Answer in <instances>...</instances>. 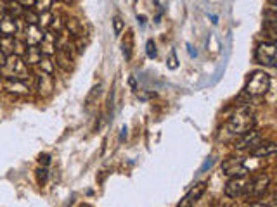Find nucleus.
I'll return each instance as SVG.
<instances>
[{"label": "nucleus", "instance_id": "1", "mask_svg": "<svg viewBox=\"0 0 277 207\" xmlns=\"http://www.w3.org/2000/svg\"><path fill=\"white\" fill-rule=\"evenodd\" d=\"M255 112L248 105H243L229 118L227 124H225V131L231 136H243L244 133H248L249 130L255 128Z\"/></svg>", "mask_w": 277, "mask_h": 207}, {"label": "nucleus", "instance_id": "2", "mask_svg": "<svg viewBox=\"0 0 277 207\" xmlns=\"http://www.w3.org/2000/svg\"><path fill=\"white\" fill-rule=\"evenodd\" d=\"M270 88V76L265 71H253L248 76L246 85H244V93L249 97H262Z\"/></svg>", "mask_w": 277, "mask_h": 207}, {"label": "nucleus", "instance_id": "3", "mask_svg": "<svg viewBox=\"0 0 277 207\" xmlns=\"http://www.w3.org/2000/svg\"><path fill=\"white\" fill-rule=\"evenodd\" d=\"M268 186H270V176L267 173H260L255 178L249 179L243 195L248 202H256L267 193Z\"/></svg>", "mask_w": 277, "mask_h": 207}, {"label": "nucleus", "instance_id": "4", "mask_svg": "<svg viewBox=\"0 0 277 207\" xmlns=\"http://www.w3.org/2000/svg\"><path fill=\"white\" fill-rule=\"evenodd\" d=\"M4 78H16V80H26L28 74V66L25 64L23 57L18 56H7V61L2 68Z\"/></svg>", "mask_w": 277, "mask_h": 207}, {"label": "nucleus", "instance_id": "5", "mask_svg": "<svg viewBox=\"0 0 277 207\" xmlns=\"http://www.w3.org/2000/svg\"><path fill=\"white\" fill-rule=\"evenodd\" d=\"M255 61L258 64L265 66V68H274L277 61V47L275 42H267L263 40L262 44H258L255 50Z\"/></svg>", "mask_w": 277, "mask_h": 207}, {"label": "nucleus", "instance_id": "6", "mask_svg": "<svg viewBox=\"0 0 277 207\" xmlns=\"http://www.w3.org/2000/svg\"><path fill=\"white\" fill-rule=\"evenodd\" d=\"M263 142V138H262V133H260L258 130H249L248 133H244L243 136H239V140L236 142V147L237 150H253L255 147H258L260 143Z\"/></svg>", "mask_w": 277, "mask_h": 207}, {"label": "nucleus", "instance_id": "7", "mask_svg": "<svg viewBox=\"0 0 277 207\" xmlns=\"http://www.w3.org/2000/svg\"><path fill=\"white\" fill-rule=\"evenodd\" d=\"M248 185V178L246 174H243V176H232L231 179L227 181V185H225V195H227L229 198H237L241 197V195L244 193V188H246Z\"/></svg>", "mask_w": 277, "mask_h": 207}, {"label": "nucleus", "instance_id": "8", "mask_svg": "<svg viewBox=\"0 0 277 207\" xmlns=\"http://www.w3.org/2000/svg\"><path fill=\"white\" fill-rule=\"evenodd\" d=\"M2 88L14 95H30L31 87L25 80H16V78H4Z\"/></svg>", "mask_w": 277, "mask_h": 207}, {"label": "nucleus", "instance_id": "9", "mask_svg": "<svg viewBox=\"0 0 277 207\" xmlns=\"http://www.w3.org/2000/svg\"><path fill=\"white\" fill-rule=\"evenodd\" d=\"M205 192H206V183L205 181L196 183V185H194L193 188H191L189 192L186 193V197L182 198L180 202H178L177 207H193L203 197V193H205Z\"/></svg>", "mask_w": 277, "mask_h": 207}, {"label": "nucleus", "instance_id": "10", "mask_svg": "<svg viewBox=\"0 0 277 207\" xmlns=\"http://www.w3.org/2000/svg\"><path fill=\"white\" fill-rule=\"evenodd\" d=\"M222 169L227 176H243V174H248V169L244 166V161L239 157H232L227 159L224 164H222Z\"/></svg>", "mask_w": 277, "mask_h": 207}, {"label": "nucleus", "instance_id": "11", "mask_svg": "<svg viewBox=\"0 0 277 207\" xmlns=\"http://www.w3.org/2000/svg\"><path fill=\"white\" fill-rule=\"evenodd\" d=\"M35 88H37L40 97H50L54 92V76L45 73H38L37 80H35Z\"/></svg>", "mask_w": 277, "mask_h": 207}, {"label": "nucleus", "instance_id": "12", "mask_svg": "<svg viewBox=\"0 0 277 207\" xmlns=\"http://www.w3.org/2000/svg\"><path fill=\"white\" fill-rule=\"evenodd\" d=\"M44 30H40L37 25H26L25 30H23V35H25V44L28 47H38L44 38Z\"/></svg>", "mask_w": 277, "mask_h": 207}, {"label": "nucleus", "instance_id": "13", "mask_svg": "<svg viewBox=\"0 0 277 207\" xmlns=\"http://www.w3.org/2000/svg\"><path fill=\"white\" fill-rule=\"evenodd\" d=\"M56 40H57V35H54L52 31L47 30L45 33H44V38H42L40 45H38V49L42 50V54H44V56L52 57L54 54L57 52V44H56Z\"/></svg>", "mask_w": 277, "mask_h": 207}, {"label": "nucleus", "instance_id": "14", "mask_svg": "<svg viewBox=\"0 0 277 207\" xmlns=\"http://www.w3.org/2000/svg\"><path fill=\"white\" fill-rule=\"evenodd\" d=\"M0 35L2 37H16L18 35V19L11 18V16H4L0 19Z\"/></svg>", "mask_w": 277, "mask_h": 207}, {"label": "nucleus", "instance_id": "15", "mask_svg": "<svg viewBox=\"0 0 277 207\" xmlns=\"http://www.w3.org/2000/svg\"><path fill=\"white\" fill-rule=\"evenodd\" d=\"M64 31L73 40H76V38L83 37V25H81V21H78L76 18H68L64 19Z\"/></svg>", "mask_w": 277, "mask_h": 207}, {"label": "nucleus", "instance_id": "16", "mask_svg": "<svg viewBox=\"0 0 277 207\" xmlns=\"http://www.w3.org/2000/svg\"><path fill=\"white\" fill-rule=\"evenodd\" d=\"M277 152V145L274 142H262L258 147H255L253 150H249V154H251V157H268V155H274Z\"/></svg>", "mask_w": 277, "mask_h": 207}, {"label": "nucleus", "instance_id": "17", "mask_svg": "<svg viewBox=\"0 0 277 207\" xmlns=\"http://www.w3.org/2000/svg\"><path fill=\"white\" fill-rule=\"evenodd\" d=\"M54 62H56L57 68L64 69V71H69V69H73V57L69 56V54H66L64 50H57L56 54H54Z\"/></svg>", "mask_w": 277, "mask_h": 207}, {"label": "nucleus", "instance_id": "18", "mask_svg": "<svg viewBox=\"0 0 277 207\" xmlns=\"http://www.w3.org/2000/svg\"><path fill=\"white\" fill-rule=\"evenodd\" d=\"M42 57H44V54L38 47H28L25 56H23V61H25L26 66H37L42 61Z\"/></svg>", "mask_w": 277, "mask_h": 207}, {"label": "nucleus", "instance_id": "19", "mask_svg": "<svg viewBox=\"0 0 277 207\" xmlns=\"http://www.w3.org/2000/svg\"><path fill=\"white\" fill-rule=\"evenodd\" d=\"M4 7H6V14L14 19H19L23 16V13H25V7H23L18 0H6Z\"/></svg>", "mask_w": 277, "mask_h": 207}, {"label": "nucleus", "instance_id": "20", "mask_svg": "<svg viewBox=\"0 0 277 207\" xmlns=\"http://www.w3.org/2000/svg\"><path fill=\"white\" fill-rule=\"evenodd\" d=\"M38 69H40L42 73H45V74H50V76H52L54 73H56V62H54V59L52 57H49V56H44L42 57V61L38 62Z\"/></svg>", "mask_w": 277, "mask_h": 207}, {"label": "nucleus", "instance_id": "21", "mask_svg": "<svg viewBox=\"0 0 277 207\" xmlns=\"http://www.w3.org/2000/svg\"><path fill=\"white\" fill-rule=\"evenodd\" d=\"M14 49V37H0V50L6 56H13Z\"/></svg>", "mask_w": 277, "mask_h": 207}, {"label": "nucleus", "instance_id": "22", "mask_svg": "<svg viewBox=\"0 0 277 207\" xmlns=\"http://www.w3.org/2000/svg\"><path fill=\"white\" fill-rule=\"evenodd\" d=\"M52 18H54V13H50V11H47V13H40V14H38L37 26L40 30H49L50 23H52Z\"/></svg>", "mask_w": 277, "mask_h": 207}, {"label": "nucleus", "instance_id": "23", "mask_svg": "<svg viewBox=\"0 0 277 207\" xmlns=\"http://www.w3.org/2000/svg\"><path fill=\"white\" fill-rule=\"evenodd\" d=\"M62 30H64V21H62L61 14H54L52 23H50V26H49V31H52L54 35H57V33H61Z\"/></svg>", "mask_w": 277, "mask_h": 207}, {"label": "nucleus", "instance_id": "24", "mask_svg": "<svg viewBox=\"0 0 277 207\" xmlns=\"http://www.w3.org/2000/svg\"><path fill=\"white\" fill-rule=\"evenodd\" d=\"M26 49H28V45L25 44V40H21V38L14 37V49H13V56H18V57H23L26 52Z\"/></svg>", "mask_w": 277, "mask_h": 207}, {"label": "nucleus", "instance_id": "25", "mask_svg": "<svg viewBox=\"0 0 277 207\" xmlns=\"http://www.w3.org/2000/svg\"><path fill=\"white\" fill-rule=\"evenodd\" d=\"M54 0H35V13H47V11H50V7H52Z\"/></svg>", "mask_w": 277, "mask_h": 207}, {"label": "nucleus", "instance_id": "26", "mask_svg": "<svg viewBox=\"0 0 277 207\" xmlns=\"http://www.w3.org/2000/svg\"><path fill=\"white\" fill-rule=\"evenodd\" d=\"M21 19L26 23V25H37L38 23V13H35L33 9H25Z\"/></svg>", "mask_w": 277, "mask_h": 207}, {"label": "nucleus", "instance_id": "27", "mask_svg": "<svg viewBox=\"0 0 277 207\" xmlns=\"http://www.w3.org/2000/svg\"><path fill=\"white\" fill-rule=\"evenodd\" d=\"M111 23H113V31H115V35H116V37H120L123 28H125V21L122 18H120V16H115Z\"/></svg>", "mask_w": 277, "mask_h": 207}, {"label": "nucleus", "instance_id": "28", "mask_svg": "<svg viewBox=\"0 0 277 207\" xmlns=\"http://www.w3.org/2000/svg\"><path fill=\"white\" fill-rule=\"evenodd\" d=\"M99 93H101V85H96V87H94V88L90 90V93H88V95H87V100H85V105H87V107H90L94 100H96L97 97H99Z\"/></svg>", "mask_w": 277, "mask_h": 207}, {"label": "nucleus", "instance_id": "29", "mask_svg": "<svg viewBox=\"0 0 277 207\" xmlns=\"http://www.w3.org/2000/svg\"><path fill=\"white\" fill-rule=\"evenodd\" d=\"M166 68L171 69V71L178 68V59H177V54H175V50H170L168 61H166Z\"/></svg>", "mask_w": 277, "mask_h": 207}, {"label": "nucleus", "instance_id": "30", "mask_svg": "<svg viewBox=\"0 0 277 207\" xmlns=\"http://www.w3.org/2000/svg\"><path fill=\"white\" fill-rule=\"evenodd\" d=\"M146 52H147V57H149V59H156L158 52H156V45H154L153 40H147V44H146Z\"/></svg>", "mask_w": 277, "mask_h": 207}, {"label": "nucleus", "instance_id": "31", "mask_svg": "<svg viewBox=\"0 0 277 207\" xmlns=\"http://www.w3.org/2000/svg\"><path fill=\"white\" fill-rule=\"evenodd\" d=\"M37 178H38V183H40V185L47 183V178H49V171H47V167H38Z\"/></svg>", "mask_w": 277, "mask_h": 207}, {"label": "nucleus", "instance_id": "32", "mask_svg": "<svg viewBox=\"0 0 277 207\" xmlns=\"http://www.w3.org/2000/svg\"><path fill=\"white\" fill-rule=\"evenodd\" d=\"M123 56H125V59H130V56H132V35L128 33V42L125 44L123 42Z\"/></svg>", "mask_w": 277, "mask_h": 207}, {"label": "nucleus", "instance_id": "33", "mask_svg": "<svg viewBox=\"0 0 277 207\" xmlns=\"http://www.w3.org/2000/svg\"><path fill=\"white\" fill-rule=\"evenodd\" d=\"M19 4H21L25 9H31V7L35 6V0H18Z\"/></svg>", "mask_w": 277, "mask_h": 207}, {"label": "nucleus", "instance_id": "34", "mask_svg": "<svg viewBox=\"0 0 277 207\" xmlns=\"http://www.w3.org/2000/svg\"><path fill=\"white\" fill-rule=\"evenodd\" d=\"M38 162L40 164H44V167L47 166V164L50 162V155H47V154H44V155H40V157H38Z\"/></svg>", "mask_w": 277, "mask_h": 207}, {"label": "nucleus", "instance_id": "35", "mask_svg": "<svg viewBox=\"0 0 277 207\" xmlns=\"http://www.w3.org/2000/svg\"><path fill=\"white\" fill-rule=\"evenodd\" d=\"M6 61H7V56L2 52V50H0V69L4 68V64H6Z\"/></svg>", "mask_w": 277, "mask_h": 207}, {"label": "nucleus", "instance_id": "36", "mask_svg": "<svg viewBox=\"0 0 277 207\" xmlns=\"http://www.w3.org/2000/svg\"><path fill=\"white\" fill-rule=\"evenodd\" d=\"M4 16H6V7H4V2L0 0V19H2Z\"/></svg>", "mask_w": 277, "mask_h": 207}, {"label": "nucleus", "instance_id": "37", "mask_svg": "<svg viewBox=\"0 0 277 207\" xmlns=\"http://www.w3.org/2000/svg\"><path fill=\"white\" fill-rule=\"evenodd\" d=\"M249 207H267V204H262V202H251V204H249Z\"/></svg>", "mask_w": 277, "mask_h": 207}, {"label": "nucleus", "instance_id": "38", "mask_svg": "<svg viewBox=\"0 0 277 207\" xmlns=\"http://www.w3.org/2000/svg\"><path fill=\"white\" fill-rule=\"evenodd\" d=\"M139 19H140V25H142V26H144V25H146V18H144V16H140V18H139Z\"/></svg>", "mask_w": 277, "mask_h": 207}, {"label": "nucleus", "instance_id": "39", "mask_svg": "<svg viewBox=\"0 0 277 207\" xmlns=\"http://www.w3.org/2000/svg\"><path fill=\"white\" fill-rule=\"evenodd\" d=\"M130 85H132V88L135 90V80H134V78H130Z\"/></svg>", "mask_w": 277, "mask_h": 207}, {"label": "nucleus", "instance_id": "40", "mask_svg": "<svg viewBox=\"0 0 277 207\" xmlns=\"http://www.w3.org/2000/svg\"><path fill=\"white\" fill-rule=\"evenodd\" d=\"M268 4H270V6H272V7H274V6H275V4H277V0H268Z\"/></svg>", "mask_w": 277, "mask_h": 207}, {"label": "nucleus", "instance_id": "41", "mask_svg": "<svg viewBox=\"0 0 277 207\" xmlns=\"http://www.w3.org/2000/svg\"><path fill=\"white\" fill-rule=\"evenodd\" d=\"M2 81H4V76H2V69H0V87H2Z\"/></svg>", "mask_w": 277, "mask_h": 207}, {"label": "nucleus", "instance_id": "42", "mask_svg": "<svg viewBox=\"0 0 277 207\" xmlns=\"http://www.w3.org/2000/svg\"><path fill=\"white\" fill-rule=\"evenodd\" d=\"M267 207H277V205H275V202L272 200V202H270V205H267Z\"/></svg>", "mask_w": 277, "mask_h": 207}, {"label": "nucleus", "instance_id": "43", "mask_svg": "<svg viewBox=\"0 0 277 207\" xmlns=\"http://www.w3.org/2000/svg\"><path fill=\"white\" fill-rule=\"evenodd\" d=\"M134 2H137V0H134Z\"/></svg>", "mask_w": 277, "mask_h": 207}, {"label": "nucleus", "instance_id": "44", "mask_svg": "<svg viewBox=\"0 0 277 207\" xmlns=\"http://www.w3.org/2000/svg\"><path fill=\"white\" fill-rule=\"evenodd\" d=\"M0 37H2V35H0Z\"/></svg>", "mask_w": 277, "mask_h": 207}]
</instances>
